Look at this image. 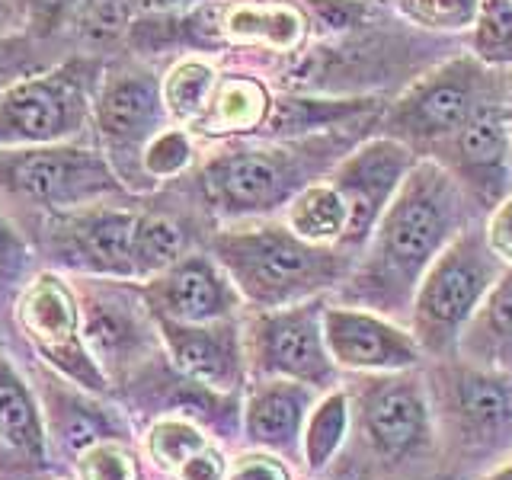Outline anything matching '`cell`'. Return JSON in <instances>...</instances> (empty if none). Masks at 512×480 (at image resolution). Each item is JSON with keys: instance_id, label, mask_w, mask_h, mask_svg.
<instances>
[{"instance_id": "cell-42", "label": "cell", "mask_w": 512, "mask_h": 480, "mask_svg": "<svg viewBox=\"0 0 512 480\" xmlns=\"http://www.w3.org/2000/svg\"><path fill=\"white\" fill-rule=\"evenodd\" d=\"M503 109H506V128H509V157H512V71H506V100H503Z\"/></svg>"}, {"instance_id": "cell-39", "label": "cell", "mask_w": 512, "mask_h": 480, "mask_svg": "<svg viewBox=\"0 0 512 480\" xmlns=\"http://www.w3.org/2000/svg\"><path fill=\"white\" fill-rule=\"evenodd\" d=\"M26 266V247L16 237V231L0 218V288H7L10 282L20 279V272Z\"/></svg>"}, {"instance_id": "cell-28", "label": "cell", "mask_w": 512, "mask_h": 480, "mask_svg": "<svg viewBox=\"0 0 512 480\" xmlns=\"http://www.w3.org/2000/svg\"><path fill=\"white\" fill-rule=\"evenodd\" d=\"M218 71L212 61L199 55L180 58L173 68L160 77V96H164V109L176 125L192 128L208 106L218 84Z\"/></svg>"}, {"instance_id": "cell-34", "label": "cell", "mask_w": 512, "mask_h": 480, "mask_svg": "<svg viewBox=\"0 0 512 480\" xmlns=\"http://www.w3.org/2000/svg\"><path fill=\"white\" fill-rule=\"evenodd\" d=\"M138 0H84L80 7V32L90 42H116L135 26Z\"/></svg>"}, {"instance_id": "cell-5", "label": "cell", "mask_w": 512, "mask_h": 480, "mask_svg": "<svg viewBox=\"0 0 512 480\" xmlns=\"http://www.w3.org/2000/svg\"><path fill=\"white\" fill-rule=\"evenodd\" d=\"M503 84L506 71L496 74L471 52H458L413 77L388 103L375 132L407 144L416 157H429L432 148L452 138L471 119V112Z\"/></svg>"}, {"instance_id": "cell-37", "label": "cell", "mask_w": 512, "mask_h": 480, "mask_svg": "<svg viewBox=\"0 0 512 480\" xmlns=\"http://www.w3.org/2000/svg\"><path fill=\"white\" fill-rule=\"evenodd\" d=\"M228 455L221 452L218 442H208L202 452H196L192 458H186L180 468L170 471V480H224L228 474Z\"/></svg>"}, {"instance_id": "cell-19", "label": "cell", "mask_w": 512, "mask_h": 480, "mask_svg": "<svg viewBox=\"0 0 512 480\" xmlns=\"http://www.w3.org/2000/svg\"><path fill=\"white\" fill-rule=\"evenodd\" d=\"M320 391L285 378H250L240 394V436L250 448H263L301 464V436Z\"/></svg>"}, {"instance_id": "cell-9", "label": "cell", "mask_w": 512, "mask_h": 480, "mask_svg": "<svg viewBox=\"0 0 512 480\" xmlns=\"http://www.w3.org/2000/svg\"><path fill=\"white\" fill-rule=\"evenodd\" d=\"M96 87L84 61L0 90V151L64 144L84 132Z\"/></svg>"}, {"instance_id": "cell-6", "label": "cell", "mask_w": 512, "mask_h": 480, "mask_svg": "<svg viewBox=\"0 0 512 480\" xmlns=\"http://www.w3.org/2000/svg\"><path fill=\"white\" fill-rule=\"evenodd\" d=\"M426 384L436 432L452 442V452L468 461L512 455V372L455 356L432 365Z\"/></svg>"}, {"instance_id": "cell-14", "label": "cell", "mask_w": 512, "mask_h": 480, "mask_svg": "<svg viewBox=\"0 0 512 480\" xmlns=\"http://www.w3.org/2000/svg\"><path fill=\"white\" fill-rule=\"evenodd\" d=\"M506 84L480 103L458 132L432 148V160L455 176L480 212H493L512 196V157L506 128Z\"/></svg>"}, {"instance_id": "cell-13", "label": "cell", "mask_w": 512, "mask_h": 480, "mask_svg": "<svg viewBox=\"0 0 512 480\" xmlns=\"http://www.w3.org/2000/svg\"><path fill=\"white\" fill-rule=\"evenodd\" d=\"M128 282L132 279L90 276L77 292L84 340L112 384L135 375L151 359V343H160L141 285L132 288Z\"/></svg>"}, {"instance_id": "cell-25", "label": "cell", "mask_w": 512, "mask_h": 480, "mask_svg": "<svg viewBox=\"0 0 512 480\" xmlns=\"http://www.w3.org/2000/svg\"><path fill=\"white\" fill-rule=\"evenodd\" d=\"M458 359L512 372V266L493 282L458 340Z\"/></svg>"}, {"instance_id": "cell-40", "label": "cell", "mask_w": 512, "mask_h": 480, "mask_svg": "<svg viewBox=\"0 0 512 480\" xmlns=\"http://www.w3.org/2000/svg\"><path fill=\"white\" fill-rule=\"evenodd\" d=\"M205 4H221V0H138L141 13H189Z\"/></svg>"}, {"instance_id": "cell-36", "label": "cell", "mask_w": 512, "mask_h": 480, "mask_svg": "<svg viewBox=\"0 0 512 480\" xmlns=\"http://www.w3.org/2000/svg\"><path fill=\"white\" fill-rule=\"evenodd\" d=\"M80 7H84V0H26L29 29L36 36H52L74 13H80Z\"/></svg>"}, {"instance_id": "cell-20", "label": "cell", "mask_w": 512, "mask_h": 480, "mask_svg": "<svg viewBox=\"0 0 512 480\" xmlns=\"http://www.w3.org/2000/svg\"><path fill=\"white\" fill-rule=\"evenodd\" d=\"M135 212L106 205H87L64 212V228L58 231V253L77 272L100 279H132V234Z\"/></svg>"}, {"instance_id": "cell-35", "label": "cell", "mask_w": 512, "mask_h": 480, "mask_svg": "<svg viewBox=\"0 0 512 480\" xmlns=\"http://www.w3.org/2000/svg\"><path fill=\"white\" fill-rule=\"evenodd\" d=\"M224 480H295V474L285 458L263 452V448H250V452L231 458Z\"/></svg>"}, {"instance_id": "cell-12", "label": "cell", "mask_w": 512, "mask_h": 480, "mask_svg": "<svg viewBox=\"0 0 512 480\" xmlns=\"http://www.w3.org/2000/svg\"><path fill=\"white\" fill-rule=\"evenodd\" d=\"M93 116L106 160L122 186L151 189L148 176L141 170V157L167 119L160 77L141 64H119L116 71H106V77L96 84Z\"/></svg>"}, {"instance_id": "cell-3", "label": "cell", "mask_w": 512, "mask_h": 480, "mask_svg": "<svg viewBox=\"0 0 512 480\" xmlns=\"http://www.w3.org/2000/svg\"><path fill=\"white\" fill-rule=\"evenodd\" d=\"M208 253L253 311L333 295L356 266V256L343 247L311 244L276 218L228 221L208 240Z\"/></svg>"}, {"instance_id": "cell-27", "label": "cell", "mask_w": 512, "mask_h": 480, "mask_svg": "<svg viewBox=\"0 0 512 480\" xmlns=\"http://www.w3.org/2000/svg\"><path fill=\"white\" fill-rule=\"evenodd\" d=\"M285 224L298 237L311 240V244L340 247V240L346 234V224H349V212H346L343 196L324 176V180L304 186L298 196L288 202Z\"/></svg>"}, {"instance_id": "cell-11", "label": "cell", "mask_w": 512, "mask_h": 480, "mask_svg": "<svg viewBox=\"0 0 512 480\" xmlns=\"http://www.w3.org/2000/svg\"><path fill=\"white\" fill-rule=\"evenodd\" d=\"M16 324L55 375L68 378L96 397H106L112 391V381L84 340L77 292L64 276L39 272L36 279H29L16 298Z\"/></svg>"}, {"instance_id": "cell-30", "label": "cell", "mask_w": 512, "mask_h": 480, "mask_svg": "<svg viewBox=\"0 0 512 480\" xmlns=\"http://www.w3.org/2000/svg\"><path fill=\"white\" fill-rule=\"evenodd\" d=\"M464 48L493 71H512V0H480Z\"/></svg>"}, {"instance_id": "cell-2", "label": "cell", "mask_w": 512, "mask_h": 480, "mask_svg": "<svg viewBox=\"0 0 512 480\" xmlns=\"http://www.w3.org/2000/svg\"><path fill=\"white\" fill-rule=\"evenodd\" d=\"M378 128V125H349ZM349 128L304 135V138H266L231 141L218 148L199 170V186L208 208L224 221L272 218L288 208L304 186H311L343 160L359 138Z\"/></svg>"}, {"instance_id": "cell-44", "label": "cell", "mask_w": 512, "mask_h": 480, "mask_svg": "<svg viewBox=\"0 0 512 480\" xmlns=\"http://www.w3.org/2000/svg\"><path fill=\"white\" fill-rule=\"evenodd\" d=\"M0 16H4V7H0Z\"/></svg>"}, {"instance_id": "cell-41", "label": "cell", "mask_w": 512, "mask_h": 480, "mask_svg": "<svg viewBox=\"0 0 512 480\" xmlns=\"http://www.w3.org/2000/svg\"><path fill=\"white\" fill-rule=\"evenodd\" d=\"M480 480H512V455H506L503 461H496Z\"/></svg>"}, {"instance_id": "cell-4", "label": "cell", "mask_w": 512, "mask_h": 480, "mask_svg": "<svg viewBox=\"0 0 512 480\" xmlns=\"http://www.w3.org/2000/svg\"><path fill=\"white\" fill-rule=\"evenodd\" d=\"M506 272V263L490 250L484 234V218L468 224L448 244L413 295L410 333L420 343L423 356L445 362L458 356V340L471 324L480 301L487 298L493 282Z\"/></svg>"}, {"instance_id": "cell-23", "label": "cell", "mask_w": 512, "mask_h": 480, "mask_svg": "<svg viewBox=\"0 0 512 480\" xmlns=\"http://www.w3.org/2000/svg\"><path fill=\"white\" fill-rule=\"evenodd\" d=\"M221 42L298 55L308 42L311 20L304 7L288 0H228L218 7Z\"/></svg>"}, {"instance_id": "cell-18", "label": "cell", "mask_w": 512, "mask_h": 480, "mask_svg": "<svg viewBox=\"0 0 512 480\" xmlns=\"http://www.w3.org/2000/svg\"><path fill=\"white\" fill-rule=\"evenodd\" d=\"M160 349L180 375L218 394H244L250 381L244 320H212V324H176L154 320Z\"/></svg>"}, {"instance_id": "cell-17", "label": "cell", "mask_w": 512, "mask_h": 480, "mask_svg": "<svg viewBox=\"0 0 512 480\" xmlns=\"http://www.w3.org/2000/svg\"><path fill=\"white\" fill-rule=\"evenodd\" d=\"M141 295L154 320H176V324H212V320L240 317L247 308L215 256L196 250L144 279Z\"/></svg>"}, {"instance_id": "cell-38", "label": "cell", "mask_w": 512, "mask_h": 480, "mask_svg": "<svg viewBox=\"0 0 512 480\" xmlns=\"http://www.w3.org/2000/svg\"><path fill=\"white\" fill-rule=\"evenodd\" d=\"M484 234H487L490 250L500 256L506 266H512V196L503 199L493 212H487Z\"/></svg>"}, {"instance_id": "cell-22", "label": "cell", "mask_w": 512, "mask_h": 480, "mask_svg": "<svg viewBox=\"0 0 512 480\" xmlns=\"http://www.w3.org/2000/svg\"><path fill=\"white\" fill-rule=\"evenodd\" d=\"M0 445L20 477L52 471V442L39 394L4 352H0Z\"/></svg>"}, {"instance_id": "cell-24", "label": "cell", "mask_w": 512, "mask_h": 480, "mask_svg": "<svg viewBox=\"0 0 512 480\" xmlns=\"http://www.w3.org/2000/svg\"><path fill=\"white\" fill-rule=\"evenodd\" d=\"M272 109V93L260 77L228 74L218 77L212 100H208L202 119L189 128L208 138H240L263 132Z\"/></svg>"}, {"instance_id": "cell-26", "label": "cell", "mask_w": 512, "mask_h": 480, "mask_svg": "<svg viewBox=\"0 0 512 480\" xmlns=\"http://www.w3.org/2000/svg\"><path fill=\"white\" fill-rule=\"evenodd\" d=\"M349 429H352V404H349V391L340 384V388L320 394L308 413V423H304V436H301V468L311 477L327 474L349 442Z\"/></svg>"}, {"instance_id": "cell-7", "label": "cell", "mask_w": 512, "mask_h": 480, "mask_svg": "<svg viewBox=\"0 0 512 480\" xmlns=\"http://www.w3.org/2000/svg\"><path fill=\"white\" fill-rule=\"evenodd\" d=\"M349 391L352 423L368 458H378L381 471H407L429 461L436 448V416H432L426 372L362 375Z\"/></svg>"}, {"instance_id": "cell-10", "label": "cell", "mask_w": 512, "mask_h": 480, "mask_svg": "<svg viewBox=\"0 0 512 480\" xmlns=\"http://www.w3.org/2000/svg\"><path fill=\"white\" fill-rule=\"evenodd\" d=\"M0 189L58 212H74L116 196L122 180L106 154L64 141L0 151Z\"/></svg>"}, {"instance_id": "cell-1", "label": "cell", "mask_w": 512, "mask_h": 480, "mask_svg": "<svg viewBox=\"0 0 512 480\" xmlns=\"http://www.w3.org/2000/svg\"><path fill=\"white\" fill-rule=\"evenodd\" d=\"M487 218L458 180L432 157H420L384 208L336 301L410 324L413 295L436 256L468 228Z\"/></svg>"}, {"instance_id": "cell-32", "label": "cell", "mask_w": 512, "mask_h": 480, "mask_svg": "<svg viewBox=\"0 0 512 480\" xmlns=\"http://www.w3.org/2000/svg\"><path fill=\"white\" fill-rule=\"evenodd\" d=\"M80 480H141V458L128 439H100L74 458Z\"/></svg>"}, {"instance_id": "cell-31", "label": "cell", "mask_w": 512, "mask_h": 480, "mask_svg": "<svg viewBox=\"0 0 512 480\" xmlns=\"http://www.w3.org/2000/svg\"><path fill=\"white\" fill-rule=\"evenodd\" d=\"M208 442H215L205 432V426H199L189 416H176V413H160L157 420L144 432V455L154 461V468H160L164 474L176 471L186 458H192Z\"/></svg>"}, {"instance_id": "cell-21", "label": "cell", "mask_w": 512, "mask_h": 480, "mask_svg": "<svg viewBox=\"0 0 512 480\" xmlns=\"http://www.w3.org/2000/svg\"><path fill=\"white\" fill-rule=\"evenodd\" d=\"M42 416L52 442V455L64 452L77 458L87 445L100 439H128V426L122 423L116 407H103L100 397L77 388L68 378L55 375L52 368L42 378Z\"/></svg>"}, {"instance_id": "cell-16", "label": "cell", "mask_w": 512, "mask_h": 480, "mask_svg": "<svg viewBox=\"0 0 512 480\" xmlns=\"http://www.w3.org/2000/svg\"><path fill=\"white\" fill-rule=\"evenodd\" d=\"M324 336L340 372L384 375L420 368L426 362L423 349L407 324H397V320L365 308H349V304L340 301H327Z\"/></svg>"}, {"instance_id": "cell-8", "label": "cell", "mask_w": 512, "mask_h": 480, "mask_svg": "<svg viewBox=\"0 0 512 480\" xmlns=\"http://www.w3.org/2000/svg\"><path fill=\"white\" fill-rule=\"evenodd\" d=\"M324 308L327 295L288 308L253 311V317L244 320L250 378L301 381L320 394L340 388L343 372L327 349Z\"/></svg>"}, {"instance_id": "cell-33", "label": "cell", "mask_w": 512, "mask_h": 480, "mask_svg": "<svg viewBox=\"0 0 512 480\" xmlns=\"http://www.w3.org/2000/svg\"><path fill=\"white\" fill-rule=\"evenodd\" d=\"M192 157H196V144H192L189 128H160L144 148L141 170L154 186L160 180H170V176H180L192 164Z\"/></svg>"}, {"instance_id": "cell-15", "label": "cell", "mask_w": 512, "mask_h": 480, "mask_svg": "<svg viewBox=\"0 0 512 480\" xmlns=\"http://www.w3.org/2000/svg\"><path fill=\"white\" fill-rule=\"evenodd\" d=\"M416 160L420 157L407 144H400L388 135H372L359 141L343 160H336V167L327 173V180L343 196L349 212V224L340 247L356 256V260Z\"/></svg>"}, {"instance_id": "cell-43", "label": "cell", "mask_w": 512, "mask_h": 480, "mask_svg": "<svg viewBox=\"0 0 512 480\" xmlns=\"http://www.w3.org/2000/svg\"><path fill=\"white\" fill-rule=\"evenodd\" d=\"M7 477H20V471H16V464L4 452V445H0V480H7Z\"/></svg>"}, {"instance_id": "cell-29", "label": "cell", "mask_w": 512, "mask_h": 480, "mask_svg": "<svg viewBox=\"0 0 512 480\" xmlns=\"http://www.w3.org/2000/svg\"><path fill=\"white\" fill-rule=\"evenodd\" d=\"M189 253V231L167 215H138L132 234L135 282H144Z\"/></svg>"}]
</instances>
